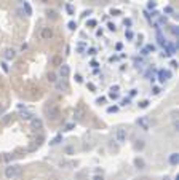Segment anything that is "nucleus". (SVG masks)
I'll return each instance as SVG.
<instances>
[{
	"mask_svg": "<svg viewBox=\"0 0 179 180\" xmlns=\"http://www.w3.org/2000/svg\"><path fill=\"white\" fill-rule=\"evenodd\" d=\"M23 171H21L19 166H8V167L5 169V177L8 180H15V179H19Z\"/></svg>",
	"mask_w": 179,
	"mask_h": 180,
	"instance_id": "1",
	"label": "nucleus"
},
{
	"mask_svg": "<svg viewBox=\"0 0 179 180\" xmlns=\"http://www.w3.org/2000/svg\"><path fill=\"white\" fill-rule=\"evenodd\" d=\"M45 112H46V116H48V120H51V121L58 120V116H59V108H58L56 105H48Z\"/></svg>",
	"mask_w": 179,
	"mask_h": 180,
	"instance_id": "2",
	"label": "nucleus"
},
{
	"mask_svg": "<svg viewBox=\"0 0 179 180\" xmlns=\"http://www.w3.org/2000/svg\"><path fill=\"white\" fill-rule=\"evenodd\" d=\"M136 123H138V126L143 131H149L150 129V121H149V118H146V116H141V118H138L136 120Z\"/></svg>",
	"mask_w": 179,
	"mask_h": 180,
	"instance_id": "3",
	"label": "nucleus"
},
{
	"mask_svg": "<svg viewBox=\"0 0 179 180\" xmlns=\"http://www.w3.org/2000/svg\"><path fill=\"white\" fill-rule=\"evenodd\" d=\"M54 32H53V29L51 27H43L40 30V38L42 40H50V38H53Z\"/></svg>",
	"mask_w": 179,
	"mask_h": 180,
	"instance_id": "4",
	"label": "nucleus"
},
{
	"mask_svg": "<svg viewBox=\"0 0 179 180\" xmlns=\"http://www.w3.org/2000/svg\"><path fill=\"white\" fill-rule=\"evenodd\" d=\"M171 78V72L168 70V69H162V70H158V81L160 83H165V81H168Z\"/></svg>",
	"mask_w": 179,
	"mask_h": 180,
	"instance_id": "5",
	"label": "nucleus"
},
{
	"mask_svg": "<svg viewBox=\"0 0 179 180\" xmlns=\"http://www.w3.org/2000/svg\"><path fill=\"white\" fill-rule=\"evenodd\" d=\"M115 140H117L118 144L126 142V131L125 129H117V131H115Z\"/></svg>",
	"mask_w": 179,
	"mask_h": 180,
	"instance_id": "6",
	"label": "nucleus"
},
{
	"mask_svg": "<svg viewBox=\"0 0 179 180\" xmlns=\"http://www.w3.org/2000/svg\"><path fill=\"white\" fill-rule=\"evenodd\" d=\"M59 76H61V78H67V76L70 75V67L67 64H61L59 65Z\"/></svg>",
	"mask_w": 179,
	"mask_h": 180,
	"instance_id": "7",
	"label": "nucleus"
},
{
	"mask_svg": "<svg viewBox=\"0 0 179 180\" xmlns=\"http://www.w3.org/2000/svg\"><path fill=\"white\" fill-rule=\"evenodd\" d=\"M30 123H32V128L34 129H42V128H43V121H42L40 118H32Z\"/></svg>",
	"mask_w": 179,
	"mask_h": 180,
	"instance_id": "8",
	"label": "nucleus"
},
{
	"mask_svg": "<svg viewBox=\"0 0 179 180\" xmlns=\"http://www.w3.org/2000/svg\"><path fill=\"white\" fill-rule=\"evenodd\" d=\"M82 116H83V107H77L74 112V118H75V121H80Z\"/></svg>",
	"mask_w": 179,
	"mask_h": 180,
	"instance_id": "9",
	"label": "nucleus"
},
{
	"mask_svg": "<svg viewBox=\"0 0 179 180\" xmlns=\"http://www.w3.org/2000/svg\"><path fill=\"white\" fill-rule=\"evenodd\" d=\"M15 57H16V51H15V49H7V51H5V59L7 61H11V59H15Z\"/></svg>",
	"mask_w": 179,
	"mask_h": 180,
	"instance_id": "10",
	"label": "nucleus"
},
{
	"mask_svg": "<svg viewBox=\"0 0 179 180\" xmlns=\"http://www.w3.org/2000/svg\"><path fill=\"white\" fill-rule=\"evenodd\" d=\"M32 113L29 112V110H23V112H21V118H23V120H27V121H30L32 120Z\"/></svg>",
	"mask_w": 179,
	"mask_h": 180,
	"instance_id": "11",
	"label": "nucleus"
},
{
	"mask_svg": "<svg viewBox=\"0 0 179 180\" xmlns=\"http://www.w3.org/2000/svg\"><path fill=\"white\" fill-rule=\"evenodd\" d=\"M23 8L26 10V15H27V16H30V15H32V7H30V5H29V2H23Z\"/></svg>",
	"mask_w": 179,
	"mask_h": 180,
	"instance_id": "12",
	"label": "nucleus"
},
{
	"mask_svg": "<svg viewBox=\"0 0 179 180\" xmlns=\"http://www.w3.org/2000/svg\"><path fill=\"white\" fill-rule=\"evenodd\" d=\"M178 161H179V155H178V153H171V155H170V164L176 166Z\"/></svg>",
	"mask_w": 179,
	"mask_h": 180,
	"instance_id": "13",
	"label": "nucleus"
},
{
	"mask_svg": "<svg viewBox=\"0 0 179 180\" xmlns=\"http://www.w3.org/2000/svg\"><path fill=\"white\" fill-rule=\"evenodd\" d=\"M150 51H152V53L155 51V46H154V45H147L146 48H144L143 51H141V54H144V56H146V54H149Z\"/></svg>",
	"mask_w": 179,
	"mask_h": 180,
	"instance_id": "14",
	"label": "nucleus"
},
{
	"mask_svg": "<svg viewBox=\"0 0 179 180\" xmlns=\"http://www.w3.org/2000/svg\"><path fill=\"white\" fill-rule=\"evenodd\" d=\"M144 164H146V163H144L143 158H136V160H134V166H136L138 169H143V167H144Z\"/></svg>",
	"mask_w": 179,
	"mask_h": 180,
	"instance_id": "15",
	"label": "nucleus"
},
{
	"mask_svg": "<svg viewBox=\"0 0 179 180\" xmlns=\"http://www.w3.org/2000/svg\"><path fill=\"white\" fill-rule=\"evenodd\" d=\"M85 46H86L85 42H78L75 48H77V51H78V53H85Z\"/></svg>",
	"mask_w": 179,
	"mask_h": 180,
	"instance_id": "16",
	"label": "nucleus"
},
{
	"mask_svg": "<svg viewBox=\"0 0 179 180\" xmlns=\"http://www.w3.org/2000/svg\"><path fill=\"white\" fill-rule=\"evenodd\" d=\"M157 40H158V43L162 45V46H165V45L168 43V42L165 40V37H163V35H162V34H160V32H157Z\"/></svg>",
	"mask_w": 179,
	"mask_h": 180,
	"instance_id": "17",
	"label": "nucleus"
},
{
	"mask_svg": "<svg viewBox=\"0 0 179 180\" xmlns=\"http://www.w3.org/2000/svg\"><path fill=\"white\" fill-rule=\"evenodd\" d=\"M85 24H86V27L93 29V27H96V26H98V21H96V19H88Z\"/></svg>",
	"mask_w": 179,
	"mask_h": 180,
	"instance_id": "18",
	"label": "nucleus"
},
{
	"mask_svg": "<svg viewBox=\"0 0 179 180\" xmlns=\"http://www.w3.org/2000/svg\"><path fill=\"white\" fill-rule=\"evenodd\" d=\"M123 26H125L126 29H131V26H133V21H131V18H125V19H123Z\"/></svg>",
	"mask_w": 179,
	"mask_h": 180,
	"instance_id": "19",
	"label": "nucleus"
},
{
	"mask_svg": "<svg viewBox=\"0 0 179 180\" xmlns=\"http://www.w3.org/2000/svg\"><path fill=\"white\" fill-rule=\"evenodd\" d=\"M130 102H131L130 97H123V99L120 100V107H126V105H130Z\"/></svg>",
	"mask_w": 179,
	"mask_h": 180,
	"instance_id": "20",
	"label": "nucleus"
},
{
	"mask_svg": "<svg viewBox=\"0 0 179 180\" xmlns=\"http://www.w3.org/2000/svg\"><path fill=\"white\" fill-rule=\"evenodd\" d=\"M56 80H58V78H56V73H53V72L48 73V81H50V83H56Z\"/></svg>",
	"mask_w": 179,
	"mask_h": 180,
	"instance_id": "21",
	"label": "nucleus"
},
{
	"mask_svg": "<svg viewBox=\"0 0 179 180\" xmlns=\"http://www.w3.org/2000/svg\"><path fill=\"white\" fill-rule=\"evenodd\" d=\"M86 54H90V56H94V54H98V49L96 48H86Z\"/></svg>",
	"mask_w": 179,
	"mask_h": 180,
	"instance_id": "22",
	"label": "nucleus"
},
{
	"mask_svg": "<svg viewBox=\"0 0 179 180\" xmlns=\"http://www.w3.org/2000/svg\"><path fill=\"white\" fill-rule=\"evenodd\" d=\"M107 29H109L110 32H115V30H117V26H115V22H107Z\"/></svg>",
	"mask_w": 179,
	"mask_h": 180,
	"instance_id": "23",
	"label": "nucleus"
},
{
	"mask_svg": "<svg viewBox=\"0 0 179 180\" xmlns=\"http://www.w3.org/2000/svg\"><path fill=\"white\" fill-rule=\"evenodd\" d=\"M149 104H150L149 100H141L138 105H139V108H147V107H149Z\"/></svg>",
	"mask_w": 179,
	"mask_h": 180,
	"instance_id": "24",
	"label": "nucleus"
},
{
	"mask_svg": "<svg viewBox=\"0 0 179 180\" xmlns=\"http://www.w3.org/2000/svg\"><path fill=\"white\" fill-rule=\"evenodd\" d=\"M155 7H157V2H155V0H149V2H147V8L149 10L155 8Z\"/></svg>",
	"mask_w": 179,
	"mask_h": 180,
	"instance_id": "25",
	"label": "nucleus"
},
{
	"mask_svg": "<svg viewBox=\"0 0 179 180\" xmlns=\"http://www.w3.org/2000/svg\"><path fill=\"white\" fill-rule=\"evenodd\" d=\"M118 112V107L117 105H112V107H107V113H115Z\"/></svg>",
	"mask_w": 179,
	"mask_h": 180,
	"instance_id": "26",
	"label": "nucleus"
},
{
	"mask_svg": "<svg viewBox=\"0 0 179 180\" xmlns=\"http://www.w3.org/2000/svg\"><path fill=\"white\" fill-rule=\"evenodd\" d=\"M67 27H69L70 30H75V29H77V22H74V21H69V24H67Z\"/></svg>",
	"mask_w": 179,
	"mask_h": 180,
	"instance_id": "27",
	"label": "nucleus"
},
{
	"mask_svg": "<svg viewBox=\"0 0 179 180\" xmlns=\"http://www.w3.org/2000/svg\"><path fill=\"white\" fill-rule=\"evenodd\" d=\"M125 37H126V38H128V40H131V38H133V37H134V34L131 32V29H128V30H126V32H125Z\"/></svg>",
	"mask_w": 179,
	"mask_h": 180,
	"instance_id": "28",
	"label": "nucleus"
},
{
	"mask_svg": "<svg viewBox=\"0 0 179 180\" xmlns=\"http://www.w3.org/2000/svg\"><path fill=\"white\" fill-rule=\"evenodd\" d=\"M109 97L114 100V99H118V97H120V94H118V92H110L109 91Z\"/></svg>",
	"mask_w": 179,
	"mask_h": 180,
	"instance_id": "29",
	"label": "nucleus"
},
{
	"mask_svg": "<svg viewBox=\"0 0 179 180\" xmlns=\"http://www.w3.org/2000/svg\"><path fill=\"white\" fill-rule=\"evenodd\" d=\"M61 139H62L61 136H56L53 140H51V145H56V144H59V142H61Z\"/></svg>",
	"mask_w": 179,
	"mask_h": 180,
	"instance_id": "30",
	"label": "nucleus"
},
{
	"mask_svg": "<svg viewBox=\"0 0 179 180\" xmlns=\"http://www.w3.org/2000/svg\"><path fill=\"white\" fill-rule=\"evenodd\" d=\"M86 88H88L90 91H96V86H94V83H91V81H90V83H86Z\"/></svg>",
	"mask_w": 179,
	"mask_h": 180,
	"instance_id": "31",
	"label": "nucleus"
},
{
	"mask_svg": "<svg viewBox=\"0 0 179 180\" xmlns=\"http://www.w3.org/2000/svg\"><path fill=\"white\" fill-rule=\"evenodd\" d=\"M66 10H67V13H69L70 16L74 15V8H72V5H69V3H67V5H66Z\"/></svg>",
	"mask_w": 179,
	"mask_h": 180,
	"instance_id": "32",
	"label": "nucleus"
},
{
	"mask_svg": "<svg viewBox=\"0 0 179 180\" xmlns=\"http://www.w3.org/2000/svg\"><path fill=\"white\" fill-rule=\"evenodd\" d=\"M75 81H77V83H83V76H82L80 73H75Z\"/></svg>",
	"mask_w": 179,
	"mask_h": 180,
	"instance_id": "33",
	"label": "nucleus"
},
{
	"mask_svg": "<svg viewBox=\"0 0 179 180\" xmlns=\"http://www.w3.org/2000/svg\"><path fill=\"white\" fill-rule=\"evenodd\" d=\"M160 91H162V89H160L158 86H154V88H152V94H154V96H157V94H160Z\"/></svg>",
	"mask_w": 179,
	"mask_h": 180,
	"instance_id": "34",
	"label": "nucleus"
},
{
	"mask_svg": "<svg viewBox=\"0 0 179 180\" xmlns=\"http://www.w3.org/2000/svg\"><path fill=\"white\" fill-rule=\"evenodd\" d=\"M74 126H75V124H74V123H69V124H66V126H64V131H72V129H74Z\"/></svg>",
	"mask_w": 179,
	"mask_h": 180,
	"instance_id": "35",
	"label": "nucleus"
},
{
	"mask_svg": "<svg viewBox=\"0 0 179 180\" xmlns=\"http://www.w3.org/2000/svg\"><path fill=\"white\" fill-rule=\"evenodd\" d=\"M120 91V86L118 84H114V86H110V92H118Z\"/></svg>",
	"mask_w": 179,
	"mask_h": 180,
	"instance_id": "36",
	"label": "nucleus"
},
{
	"mask_svg": "<svg viewBox=\"0 0 179 180\" xmlns=\"http://www.w3.org/2000/svg\"><path fill=\"white\" fill-rule=\"evenodd\" d=\"M104 102H106V97H98V99H96V104H99V105H101V104H104Z\"/></svg>",
	"mask_w": 179,
	"mask_h": 180,
	"instance_id": "37",
	"label": "nucleus"
},
{
	"mask_svg": "<svg viewBox=\"0 0 179 180\" xmlns=\"http://www.w3.org/2000/svg\"><path fill=\"white\" fill-rule=\"evenodd\" d=\"M102 35H104V30H102V29H98V30H96V37L99 38V37H102Z\"/></svg>",
	"mask_w": 179,
	"mask_h": 180,
	"instance_id": "38",
	"label": "nucleus"
},
{
	"mask_svg": "<svg viewBox=\"0 0 179 180\" xmlns=\"http://www.w3.org/2000/svg\"><path fill=\"white\" fill-rule=\"evenodd\" d=\"M64 152L67 153V155H72L74 150H72V147H66V148H64Z\"/></svg>",
	"mask_w": 179,
	"mask_h": 180,
	"instance_id": "39",
	"label": "nucleus"
},
{
	"mask_svg": "<svg viewBox=\"0 0 179 180\" xmlns=\"http://www.w3.org/2000/svg\"><path fill=\"white\" fill-rule=\"evenodd\" d=\"M134 147H136V148H139V150H141V148H144V142H143V140H139V144H136V145H134Z\"/></svg>",
	"mask_w": 179,
	"mask_h": 180,
	"instance_id": "40",
	"label": "nucleus"
},
{
	"mask_svg": "<svg viewBox=\"0 0 179 180\" xmlns=\"http://www.w3.org/2000/svg\"><path fill=\"white\" fill-rule=\"evenodd\" d=\"M53 64H56V65H61V59H59V57H53Z\"/></svg>",
	"mask_w": 179,
	"mask_h": 180,
	"instance_id": "41",
	"label": "nucleus"
},
{
	"mask_svg": "<svg viewBox=\"0 0 179 180\" xmlns=\"http://www.w3.org/2000/svg\"><path fill=\"white\" fill-rule=\"evenodd\" d=\"M143 38H144V35H143V34H139V35H138V46L143 43Z\"/></svg>",
	"mask_w": 179,
	"mask_h": 180,
	"instance_id": "42",
	"label": "nucleus"
},
{
	"mask_svg": "<svg viewBox=\"0 0 179 180\" xmlns=\"http://www.w3.org/2000/svg\"><path fill=\"white\" fill-rule=\"evenodd\" d=\"M163 11H165V13H168V15H173V8H171V7H166V8L163 10Z\"/></svg>",
	"mask_w": 179,
	"mask_h": 180,
	"instance_id": "43",
	"label": "nucleus"
},
{
	"mask_svg": "<svg viewBox=\"0 0 179 180\" xmlns=\"http://www.w3.org/2000/svg\"><path fill=\"white\" fill-rule=\"evenodd\" d=\"M90 65H91V67H98L99 62H98V61H91V62H90Z\"/></svg>",
	"mask_w": 179,
	"mask_h": 180,
	"instance_id": "44",
	"label": "nucleus"
},
{
	"mask_svg": "<svg viewBox=\"0 0 179 180\" xmlns=\"http://www.w3.org/2000/svg\"><path fill=\"white\" fill-rule=\"evenodd\" d=\"M120 13H122L120 10H114V8L110 10V15H120Z\"/></svg>",
	"mask_w": 179,
	"mask_h": 180,
	"instance_id": "45",
	"label": "nucleus"
},
{
	"mask_svg": "<svg viewBox=\"0 0 179 180\" xmlns=\"http://www.w3.org/2000/svg\"><path fill=\"white\" fill-rule=\"evenodd\" d=\"M122 48H123L122 43H117V45H115V49H117V51H122Z\"/></svg>",
	"mask_w": 179,
	"mask_h": 180,
	"instance_id": "46",
	"label": "nucleus"
},
{
	"mask_svg": "<svg viewBox=\"0 0 179 180\" xmlns=\"http://www.w3.org/2000/svg\"><path fill=\"white\" fill-rule=\"evenodd\" d=\"M90 2H91V3H104L106 0H90Z\"/></svg>",
	"mask_w": 179,
	"mask_h": 180,
	"instance_id": "47",
	"label": "nucleus"
},
{
	"mask_svg": "<svg viewBox=\"0 0 179 180\" xmlns=\"http://www.w3.org/2000/svg\"><path fill=\"white\" fill-rule=\"evenodd\" d=\"M171 32H173V35H178V29L173 26V27H171Z\"/></svg>",
	"mask_w": 179,
	"mask_h": 180,
	"instance_id": "48",
	"label": "nucleus"
},
{
	"mask_svg": "<svg viewBox=\"0 0 179 180\" xmlns=\"http://www.w3.org/2000/svg\"><path fill=\"white\" fill-rule=\"evenodd\" d=\"M2 69H3L5 72H8V65H7V62H3V64H2Z\"/></svg>",
	"mask_w": 179,
	"mask_h": 180,
	"instance_id": "49",
	"label": "nucleus"
},
{
	"mask_svg": "<svg viewBox=\"0 0 179 180\" xmlns=\"http://www.w3.org/2000/svg\"><path fill=\"white\" fill-rule=\"evenodd\" d=\"M138 94V89H131L130 91V96H136Z\"/></svg>",
	"mask_w": 179,
	"mask_h": 180,
	"instance_id": "50",
	"label": "nucleus"
},
{
	"mask_svg": "<svg viewBox=\"0 0 179 180\" xmlns=\"http://www.w3.org/2000/svg\"><path fill=\"white\" fill-rule=\"evenodd\" d=\"M93 180H104V177H102V175H94Z\"/></svg>",
	"mask_w": 179,
	"mask_h": 180,
	"instance_id": "51",
	"label": "nucleus"
},
{
	"mask_svg": "<svg viewBox=\"0 0 179 180\" xmlns=\"http://www.w3.org/2000/svg\"><path fill=\"white\" fill-rule=\"evenodd\" d=\"M171 67H178V62H176V61H171Z\"/></svg>",
	"mask_w": 179,
	"mask_h": 180,
	"instance_id": "52",
	"label": "nucleus"
},
{
	"mask_svg": "<svg viewBox=\"0 0 179 180\" xmlns=\"http://www.w3.org/2000/svg\"><path fill=\"white\" fill-rule=\"evenodd\" d=\"M40 2H48V0H40Z\"/></svg>",
	"mask_w": 179,
	"mask_h": 180,
	"instance_id": "53",
	"label": "nucleus"
}]
</instances>
